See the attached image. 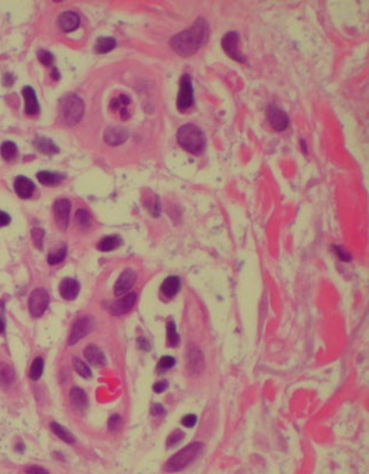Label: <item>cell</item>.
<instances>
[{
    "label": "cell",
    "instance_id": "obj_23",
    "mask_svg": "<svg viewBox=\"0 0 369 474\" xmlns=\"http://www.w3.org/2000/svg\"><path fill=\"white\" fill-rule=\"evenodd\" d=\"M131 103V99L126 95H120L119 97L112 99L111 102V110L115 112H119L123 119H127L128 117V110L127 106Z\"/></svg>",
    "mask_w": 369,
    "mask_h": 474
},
{
    "label": "cell",
    "instance_id": "obj_20",
    "mask_svg": "<svg viewBox=\"0 0 369 474\" xmlns=\"http://www.w3.org/2000/svg\"><path fill=\"white\" fill-rule=\"evenodd\" d=\"M70 399L71 403L77 410L84 411L88 408V395L82 388L74 387L70 391Z\"/></svg>",
    "mask_w": 369,
    "mask_h": 474
},
{
    "label": "cell",
    "instance_id": "obj_2",
    "mask_svg": "<svg viewBox=\"0 0 369 474\" xmlns=\"http://www.w3.org/2000/svg\"><path fill=\"white\" fill-rule=\"evenodd\" d=\"M177 141L188 153L198 155L205 148V135L202 129L193 124H185L177 132Z\"/></svg>",
    "mask_w": 369,
    "mask_h": 474
},
{
    "label": "cell",
    "instance_id": "obj_40",
    "mask_svg": "<svg viewBox=\"0 0 369 474\" xmlns=\"http://www.w3.org/2000/svg\"><path fill=\"white\" fill-rule=\"evenodd\" d=\"M196 423H197V417L193 414H189L182 419V424H183L186 428H192L196 425Z\"/></svg>",
    "mask_w": 369,
    "mask_h": 474
},
{
    "label": "cell",
    "instance_id": "obj_47",
    "mask_svg": "<svg viewBox=\"0 0 369 474\" xmlns=\"http://www.w3.org/2000/svg\"><path fill=\"white\" fill-rule=\"evenodd\" d=\"M27 473H48L47 471H44L43 468H39V467H31V468H28Z\"/></svg>",
    "mask_w": 369,
    "mask_h": 474
},
{
    "label": "cell",
    "instance_id": "obj_18",
    "mask_svg": "<svg viewBox=\"0 0 369 474\" xmlns=\"http://www.w3.org/2000/svg\"><path fill=\"white\" fill-rule=\"evenodd\" d=\"M85 359L95 367H103L106 364V358L99 347L96 345H89L84 350Z\"/></svg>",
    "mask_w": 369,
    "mask_h": 474
},
{
    "label": "cell",
    "instance_id": "obj_49",
    "mask_svg": "<svg viewBox=\"0 0 369 474\" xmlns=\"http://www.w3.org/2000/svg\"><path fill=\"white\" fill-rule=\"evenodd\" d=\"M4 331H5V322H4L3 318L0 317V333H3Z\"/></svg>",
    "mask_w": 369,
    "mask_h": 474
},
{
    "label": "cell",
    "instance_id": "obj_45",
    "mask_svg": "<svg viewBox=\"0 0 369 474\" xmlns=\"http://www.w3.org/2000/svg\"><path fill=\"white\" fill-rule=\"evenodd\" d=\"M139 345L145 351H148L151 348V345H149V343L145 338H139Z\"/></svg>",
    "mask_w": 369,
    "mask_h": 474
},
{
    "label": "cell",
    "instance_id": "obj_13",
    "mask_svg": "<svg viewBox=\"0 0 369 474\" xmlns=\"http://www.w3.org/2000/svg\"><path fill=\"white\" fill-rule=\"evenodd\" d=\"M128 137L126 128L120 126H108L104 132L105 143L109 146H119L124 144Z\"/></svg>",
    "mask_w": 369,
    "mask_h": 474
},
{
    "label": "cell",
    "instance_id": "obj_17",
    "mask_svg": "<svg viewBox=\"0 0 369 474\" xmlns=\"http://www.w3.org/2000/svg\"><path fill=\"white\" fill-rule=\"evenodd\" d=\"M22 96L25 100V112L28 116H35L40 111V105L38 102V97L34 89L32 87H25L22 89Z\"/></svg>",
    "mask_w": 369,
    "mask_h": 474
},
{
    "label": "cell",
    "instance_id": "obj_28",
    "mask_svg": "<svg viewBox=\"0 0 369 474\" xmlns=\"http://www.w3.org/2000/svg\"><path fill=\"white\" fill-rule=\"evenodd\" d=\"M0 154L5 161H13L18 156V147L17 145L12 141H5L0 148Z\"/></svg>",
    "mask_w": 369,
    "mask_h": 474
},
{
    "label": "cell",
    "instance_id": "obj_41",
    "mask_svg": "<svg viewBox=\"0 0 369 474\" xmlns=\"http://www.w3.org/2000/svg\"><path fill=\"white\" fill-rule=\"evenodd\" d=\"M334 250H335V253L338 254V257L342 259L343 261H350L351 260V257H350V254L345 252V249H343L342 247H339V246H335L334 247Z\"/></svg>",
    "mask_w": 369,
    "mask_h": 474
},
{
    "label": "cell",
    "instance_id": "obj_15",
    "mask_svg": "<svg viewBox=\"0 0 369 474\" xmlns=\"http://www.w3.org/2000/svg\"><path fill=\"white\" fill-rule=\"evenodd\" d=\"M79 283L75 278L66 277L60 283V294L67 301H74L79 294Z\"/></svg>",
    "mask_w": 369,
    "mask_h": 474
},
{
    "label": "cell",
    "instance_id": "obj_42",
    "mask_svg": "<svg viewBox=\"0 0 369 474\" xmlns=\"http://www.w3.org/2000/svg\"><path fill=\"white\" fill-rule=\"evenodd\" d=\"M153 388H154V392L157 393V394H160V393H163L165 389H167L168 382L167 381H160V382L154 384Z\"/></svg>",
    "mask_w": 369,
    "mask_h": 474
},
{
    "label": "cell",
    "instance_id": "obj_26",
    "mask_svg": "<svg viewBox=\"0 0 369 474\" xmlns=\"http://www.w3.org/2000/svg\"><path fill=\"white\" fill-rule=\"evenodd\" d=\"M123 244V240L119 236H108L101 239L98 244V249L103 252H109V250L117 249Z\"/></svg>",
    "mask_w": 369,
    "mask_h": 474
},
{
    "label": "cell",
    "instance_id": "obj_25",
    "mask_svg": "<svg viewBox=\"0 0 369 474\" xmlns=\"http://www.w3.org/2000/svg\"><path fill=\"white\" fill-rule=\"evenodd\" d=\"M116 46V39L109 38V36H101V38L97 40L95 50L98 52V54H106V52H109L115 49Z\"/></svg>",
    "mask_w": 369,
    "mask_h": 474
},
{
    "label": "cell",
    "instance_id": "obj_12",
    "mask_svg": "<svg viewBox=\"0 0 369 474\" xmlns=\"http://www.w3.org/2000/svg\"><path fill=\"white\" fill-rule=\"evenodd\" d=\"M136 281V274L135 271L132 269H126L120 274L119 278L117 280L115 285V294L116 296H121V295L127 294L132 287L134 286Z\"/></svg>",
    "mask_w": 369,
    "mask_h": 474
},
{
    "label": "cell",
    "instance_id": "obj_8",
    "mask_svg": "<svg viewBox=\"0 0 369 474\" xmlns=\"http://www.w3.org/2000/svg\"><path fill=\"white\" fill-rule=\"evenodd\" d=\"M71 203L67 198H61L55 202L54 205V217L55 222L59 229L66 230L69 225V214H70Z\"/></svg>",
    "mask_w": 369,
    "mask_h": 474
},
{
    "label": "cell",
    "instance_id": "obj_46",
    "mask_svg": "<svg viewBox=\"0 0 369 474\" xmlns=\"http://www.w3.org/2000/svg\"><path fill=\"white\" fill-rule=\"evenodd\" d=\"M13 82H14L13 76H12L11 74H6L5 77H4V84H5L6 87H11V85L13 84Z\"/></svg>",
    "mask_w": 369,
    "mask_h": 474
},
{
    "label": "cell",
    "instance_id": "obj_48",
    "mask_svg": "<svg viewBox=\"0 0 369 474\" xmlns=\"http://www.w3.org/2000/svg\"><path fill=\"white\" fill-rule=\"evenodd\" d=\"M51 77L52 78H54L55 80H58L60 78V74H59V70L56 68H52V70H51Z\"/></svg>",
    "mask_w": 369,
    "mask_h": 474
},
{
    "label": "cell",
    "instance_id": "obj_9",
    "mask_svg": "<svg viewBox=\"0 0 369 474\" xmlns=\"http://www.w3.org/2000/svg\"><path fill=\"white\" fill-rule=\"evenodd\" d=\"M93 329V319L90 317V316H87V317L80 318L78 322H77L74 327H72L70 337H69L68 344L69 345H75L76 343H78L80 339L84 338L85 336H88Z\"/></svg>",
    "mask_w": 369,
    "mask_h": 474
},
{
    "label": "cell",
    "instance_id": "obj_31",
    "mask_svg": "<svg viewBox=\"0 0 369 474\" xmlns=\"http://www.w3.org/2000/svg\"><path fill=\"white\" fill-rule=\"evenodd\" d=\"M43 367H44L43 359L40 358V356L35 358L34 361L32 363V366H31V370H30L31 379L35 380V381H36V380H39L40 378H41V375L43 373Z\"/></svg>",
    "mask_w": 369,
    "mask_h": 474
},
{
    "label": "cell",
    "instance_id": "obj_11",
    "mask_svg": "<svg viewBox=\"0 0 369 474\" xmlns=\"http://www.w3.org/2000/svg\"><path fill=\"white\" fill-rule=\"evenodd\" d=\"M135 302H136V294L129 293L127 295H125L124 297H121L120 299H118V301L112 302L108 306V311H109V314L115 315V316L127 314L133 309V308H134Z\"/></svg>",
    "mask_w": 369,
    "mask_h": 474
},
{
    "label": "cell",
    "instance_id": "obj_29",
    "mask_svg": "<svg viewBox=\"0 0 369 474\" xmlns=\"http://www.w3.org/2000/svg\"><path fill=\"white\" fill-rule=\"evenodd\" d=\"M15 374L12 366L6 363H0V383L10 384L14 381Z\"/></svg>",
    "mask_w": 369,
    "mask_h": 474
},
{
    "label": "cell",
    "instance_id": "obj_30",
    "mask_svg": "<svg viewBox=\"0 0 369 474\" xmlns=\"http://www.w3.org/2000/svg\"><path fill=\"white\" fill-rule=\"evenodd\" d=\"M167 344L170 347H176L180 344V336L173 321H169L167 324Z\"/></svg>",
    "mask_w": 369,
    "mask_h": 474
},
{
    "label": "cell",
    "instance_id": "obj_22",
    "mask_svg": "<svg viewBox=\"0 0 369 474\" xmlns=\"http://www.w3.org/2000/svg\"><path fill=\"white\" fill-rule=\"evenodd\" d=\"M36 177H38L40 183L43 185H48V186L58 185L64 180V178H66V176L62 175V174L46 172V170H43V172H39Z\"/></svg>",
    "mask_w": 369,
    "mask_h": 474
},
{
    "label": "cell",
    "instance_id": "obj_33",
    "mask_svg": "<svg viewBox=\"0 0 369 474\" xmlns=\"http://www.w3.org/2000/svg\"><path fill=\"white\" fill-rule=\"evenodd\" d=\"M67 257V246H62L61 248H59L55 252H51L48 254V259L47 261L49 265H58V263L62 262L64 259Z\"/></svg>",
    "mask_w": 369,
    "mask_h": 474
},
{
    "label": "cell",
    "instance_id": "obj_14",
    "mask_svg": "<svg viewBox=\"0 0 369 474\" xmlns=\"http://www.w3.org/2000/svg\"><path fill=\"white\" fill-rule=\"evenodd\" d=\"M58 23H59V27L64 32V33H70V32H74L75 30L78 28L79 23H80V19L76 12L67 11V12H63V13L60 15Z\"/></svg>",
    "mask_w": 369,
    "mask_h": 474
},
{
    "label": "cell",
    "instance_id": "obj_35",
    "mask_svg": "<svg viewBox=\"0 0 369 474\" xmlns=\"http://www.w3.org/2000/svg\"><path fill=\"white\" fill-rule=\"evenodd\" d=\"M175 364L176 361L173 356H169V355L162 356L159 364H157V371H159L160 373H164L168 370H170V368H173L174 366H175Z\"/></svg>",
    "mask_w": 369,
    "mask_h": 474
},
{
    "label": "cell",
    "instance_id": "obj_5",
    "mask_svg": "<svg viewBox=\"0 0 369 474\" xmlns=\"http://www.w3.org/2000/svg\"><path fill=\"white\" fill-rule=\"evenodd\" d=\"M49 305V294L43 288H36L32 291L28 299V309L35 318L41 317Z\"/></svg>",
    "mask_w": 369,
    "mask_h": 474
},
{
    "label": "cell",
    "instance_id": "obj_3",
    "mask_svg": "<svg viewBox=\"0 0 369 474\" xmlns=\"http://www.w3.org/2000/svg\"><path fill=\"white\" fill-rule=\"evenodd\" d=\"M203 445L201 443H191L188 447L182 449L180 452L176 453L175 456L170 458L169 461L165 465V469L167 472H180L182 469L185 468L190 463L196 459L197 456L200 455L202 451Z\"/></svg>",
    "mask_w": 369,
    "mask_h": 474
},
{
    "label": "cell",
    "instance_id": "obj_1",
    "mask_svg": "<svg viewBox=\"0 0 369 474\" xmlns=\"http://www.w3.org/2000/svg\"><path fill=\"white\" fill-rule=\"evenodd\" d=\"M208 35V23L204 19H198L189 30H185L173 36L170 40V47L178 55L188 58V56L193 55L205 43Z\"/></svg>",
    "mask_w": 369,
    "mask_h": 474
},
{
    "label": "cell",
    "instance_id": "obj_6",
    "mask_svg": "<svg viewBox=\"0 0 369 474\" xmlns=\"http://www.w3.org/2000/svg\"><path fill=\"white\" fill-rule=\"evenodd\" d=\"M193 104V88L191 77L188 74L182 75L181 82H180V91H178L177 96V108L178 111L184 112L189 110Z\"/></svg>",
    "mask_w": 369,
    "mask_h": 474
},
{
    "label": "cell",
    "instance_id": "obj_10",
    "mask_svg": "<svg viewBox=\"0 0 369 474\" xmlns=\"http://www.w3.org/2000/svg\"><path fill=\"white\" fill-rule=\"evenodd\" d=\"M267 117H268L271 126L276 131H285L289 126V117L285 111H282L275 105H270L267 108Z\"/></svg>",
    "mask_w": 369,
    "mask_h": 474
},
{
    "label": "cell",
    "instance_id": "obj_32",
    "mask_svg": "<svg viewBox=\"0 0 369 474\" xmlns=\"http://www.w3.org/2000/svg\"><path fill=\"white\" fill-rule=\"evenodd\" d=\"M72 364H74L75 371L78 373V374L82 376V378H84V379H90L91 378V376H92L91 370L87 366V364H84L79 358L75 356V358L72 359Z\"/></svg>",
    "mask_w": 369,
    "mask_h": 474
},
{
    "label": "cell",
    "instance_id": "obj_37",
    "mask_svg": "<svg viewBox=\"0 0 369 474\" xmlns=\"http://www.w3.org/2000/svg\"><path fill=\"white\" fill-rule=\"evenodd\" d=\"M38 59L40 62H41L44 67H49L54 62V55L51 54L50 51L48 50H39L38 52Z\"/></svg>",
    "mask_w": 369,
    "mask_h": 474
},
{
    "label": "cell",
    "instance_id": "obj_7",
    "mask_svg": "<svg viewBox=\"0 0 369 474\" xmlns=\"http://www.w3.org/2000/svg\"><path fill=\"white\" fill-rule=\"evenodd\" d=\"M239 40H240V36H239L237 32H229V33L225 34L224 38H222L221 46L222 49L225 50L226 54L229 55L231 59L237 61V62L243 63L246 62V58L239 51Z\"/></svg>",
    "mask_w": 369,
    "mask_h": 474
},
{
    "label": "cell",
    "instance_id": "obj_43",
    "mask_svg": "<svg viewBox=\"0 0 369 474\" xmlns=\"http://www.w3.org/2000/svg\"><path fill=\"white\" fill-rule=\"evenodd\" d=\"M10 222H11V217H10V214H9V213H6V212H4V211H0V228H3V226L9 225Z\"/></svg>",
    "mask_w": 369,
    "mask_h": 474
},
{
    "label": "cell",
    "instance_id": "obj_24",
    "mask_svg": "<svg viewBox=\"0 0 369 474\" xmlns=\"http://www.w3.org/2000/svg\"><path fill=\"white\" fill-rule=\"evenodd\" d=\"M189 368L194 374H198L204 368V360L198 348H192L189 353Z\"/></svg>",
    "mask_w": 369,
    "mask_h": 474
},
{
    "label": "cell",
    "instance_id": "obj_44",
    "mask_svg": "<svg viewBox=\"0 0 369 474\" xmlns=\"http://www.w3.org/2000/svg\"><path fill=\"white\" fill-rule=\"evenodd\" d=\"M151 412H152V415H154V416H162V415L165 414V410H164V408L161 406V404H155V406L152 408Z\"/></svg>",
    "mask_w": 369,
    "mask_h": 474
},
{
    "label": "cell",
    "instance_id": "obj_19",
    "mask_svg": "<svg viewBox=\"0 0 369 474\" xmlns=\"http://www.w3.org/2000/svg\"><path fill=\"white\" fill-rule=\"evenodd\" d=\"M181 289V280L177 276H169L162 283L161 291L164 296L169 298L175 297Z\"/></svg>",
    "mask_w": 369,
    "mask_h": 474
},
{
    "label": "cell",
    "instance_id": "obj_38",
    "mask_svg": "<svg viewBox=\"0 0 369 474\" xmlns=\"http://www.w3.org/2000/svg\"><path fill=\"white\" fill-rule=\"evenodd\" d=\"M184 438V433L180 431V430H177V431H174L172 435H170L168 437V439H167V447L168 448H173V447H175L176 444L180 443V441Z\"/></svg>",
    "mask_w": 369,
    "mask_h": 474
},
{
    "label": "cell",
    "instance_id": "obj_16",
    "mask_svg": "<svg viewBox=\"0 0 369 474\" xmlns=\"http://www.w3.org/2000/svg\"><path fill=\"white\" fill-rule=\"evenodd\" d=\"M14 190L20 198H22V200H28V198H31L32 196H33L35 185L33 183V181L30 180L28 177L19 176L17 177V180L14 181Z\"/></svg>",
    "mask_w": 369,
    "mask_h": 474
},
{
    "label": "cell",
    "instance_id": "obj_34",
    "mask_svg": "<svg viewBox=\"0 0 369 474\" xmlns=\"http://www.w3.org/2000/svg\"><path fill=\"white\" fill-rule=\"evenodd\" d=\"M76 221L78 222V225L80 226V228H83V229L90 228L91 221H92L91 214L89 213L85 209H79V210H77V212H76Z\"/></svg>",
    "mask_w": 369,
    "mask_h": 474
},
{
    "label": "cell",
    "instance_id": "obj_39",
    "mask_svg": "<svg viewBox=\"0 0 369 474\" xmlns=\"http://www.w3.org/2000/svg\"><path fill=\"white\" fill-rule=\"evenodd\" d=\"M121 425V417L119 415L112 416L108 421V429L111 431H117Z\"/></svg>",
    "mask_w": 369,
    "mask_h": 474
},
{
    "label": "cell",
    "instance_id": "obj_4",
    "mask_svg": "<svg viewBox=\"0 0 369 474\" xmlns=\"http://www.w3.org/2000/svg\"><path fill=\"white\" fill-rule=\"evenodd\" d=\"M61 111L68 125H76L84 115L83 100L74 93H69L61 100Z\"/></svg>",
    "mask_w": 369,
    "mask_h": 474
},
{
    "label": "cell",
    "instance_id": "obj_21",
    "mask_svg": "<svg viewBox=\"0 0 369 474\" xmlns=\"http://www.w3.org/2000/svg\"><path fill=\"white\" fill-rule=\"evenodd\" d=\"M34 146L38 148V151H40L46 155H52V154L59 153V147L54 144V141L48 139L46 136H36V139L34 140Z\"/></svg>",
    "mask_w": 369,
    "mask_h": 474
},
{
    "label": "cell",
    "instance_id": "obj_27",
    "mask_svg": "<svg viewBox=\"0 0 369 474\" xmlns=\"http://www.w3.org/2000/svg\"><path fill=\"white\" fill-rule=\"evenodd\" d=\"M50 428H51V430L52 432L55 433L56 436L59 437L60 439H62L63 441H66V443L68 444H74L75 441H76V438H75V436L72 435V433L68 430V429H66L64 427H62V425L59 424V423H56V422H52L50 424Z\"/></svg>",
    "mask_w": 369,
    "mask_h": 474
},
{
    "label": "cell",
    "instance_id": "obj_36",
    "mask_svg": "<svg viewBox=\"0 0 369 474\" xmlns=\"http://www.w3.org/2000/svg\"><path fill=\"white\" fill-rule=\"evenodd\" d=\"M43 239H44V230L40 229V228H34L33 230H32V240H33V244L38 249H42Z\"/></svg>",
    "mask_w": 369,
    "mask_h": 474
}]
</instances>
